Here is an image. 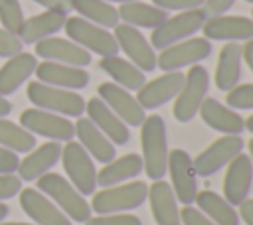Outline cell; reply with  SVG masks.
<instances>
[{
  "label": "cell",
  "mask_w": 253,
  "mask_h": 225,
  "mask_svg": "<svg viewBox=\"0 0 253 225\" xmlns=\"http://www.w3.org/2000/svg\"><path fill=\"white\" fill-rule=\"evenodd\" d=\"M142 170L150 180H162L168 168V136L166 122L160 114H148L140 124Z\"/></svg>",
  "instance_id": "6da1fadb"
},
{
  "label": "cell",
  "mask_w": 253,
  "mask_h": 225,
  "mask_svg": "<svg viewBox=\"0 0 253 225\" xmlns=\"http://www.w3.org/2000/svg\"><path fill=\"white\" fill-rule=\"evenodd\" d=\"M38 189L45 193L71 221L85 223L91 217V205L87 203L85 195L77 191V188L63 178L61 174L47 172L38 178Z\"/></svg>",
  "instance_id": "7a4b0ae2"
},
{
  "label": "cell",
  "mask_w": 253,
  "mask_h": 225,
  "mask_svg": "<svg viewBox=\"0 0 253 225\" xmlns=\"http://www.w3.org/2000/svg\"><path fill=\"white\" fill-rule=\"evenodd\" d=\"M148 197V186L140 180H130L125 184L109 186L93 193L91 199V211L97 215L105 213H126L132 209H138Z\"/></svg>",
  "instance_id": "3957f363"
},
{
  "label": "cell",
  "mask_w": 253,
  "mask_h": 225,
  "mask_svg": "<svg viewBox=\"0 0 253 225\" xmlns=\"http://www.w3.org/2000/svg\"><path fill=\"white\" fill-rule=\"evenodd\" d=\"M28 99L34 103L36 109H43L61 116H75L79 118L85 112V99L69 89H61V87H53V85H45L42 81L30 83L26 89Z\"/></svg>",
  "instance_id": "277c9868"
},
{
  "label": "cell",
  "mask_w": 253,
  "mask_h": 225,
  "mask_svg": "<svg viewBox=\"0 0 253 225\" xmlns=\"http://www.w3.org/2000/svg\"><path fill=\"white\" fill-rule=\"evenodd\" d=\"M208 16L204 12V8H192V10H182L170 18H166L160 26H156L150 34V45L154 49H164L176 41L188 39L194 34H198L202 30V26L206 24Z\"/></svg>",
  "instance_id": "5b68a950"
},
{
  "label": "cell",
  "mask_w": 253,
  "mask_h": 225,
  "mask_svg": "<svg viewBox=\"0 0 253 225\" xmlns=\"http://www.w3.org/2000/svg\"><path fill=\"white\" fill-rule=\"evenodd\" d=\"M208 91H210L208 69L200 63L192 65L184 77V85H182L180 93L174 99V109H172L174 118L178 122H190L198 114L204 99L208 97Z\"/></svg>",
  "instance_id": "8992f818"
},
{
  "label": "cell",
  "mask_w": 253,
  "mask_h": 225,
  "mask_svg": "<svg viewBox=\"0 0 253 225\" xmlns=\"http://www.w3.org/2000/svg\"><path fill=\"white\" fill-rule=\"evenodd\" d=\"M63 30L71 41H75L77 45H81L89 53H97L101 57H109V55L119 53V43H117L115 36L107 28L97 26V24H93L81 16L67 18L63 24Z\"/></svg>",
  "instance_id": "52a82bcc"
},
{
  "label": "cell",
  "mask_w": 253,
  "mask_h": 225,
  "mask_svg": "<svg viewBox=\"0 0 253 225\" xmlns=\"http://www.w3.org/2000/svg\"><path fill=\"white\" fill-rule=\"evenodd\" d=\"M61 164L67 174V180L77 188L79 193L91 195L97 189V170L89 152L75 140H67L61 146Z\"/></svg>",
  "instance_id": "ba28073f"
},
{
  "label": "cell",
  "mask_w": 253,
  "mask_h": 225,
  "mask_svg": "<svg viewBox=\"0 0 253 225\" xmlns=\"http://www.w3.org/2000/svg\"><path fill=\"white\" fill-rule=\"evenodd\" d=\"M243 146L245 142L241 134H221L219 138H215L206 150H202L196 158H192L198 178H210L215 172H219L237 154L243 152Z\"/></svg>",
  "instance_id": "9c48e42d"
},
{
  "label": "cell",
  "mask_w": 253,
  "mask_h": 225,
  "mask_svg": "<svg viewBox=\"0 0 253 225\" xmlns=\"http://www.w3.org/2000/svg\"><path fill=\"white\" fill-rule=\"evenodd\" d=\"M211 55V41L206 38H188L176 41L156 55V67L162 71H180L182 67H192Z\"/></svg>",
  "instance_id": "30bf717a"
},
{
  "label": "cell",
  "mask_w": 253,
  "mask_h": 225,
  "mask_svg": "<svg viewBox=\"0 0 253 225\" xmlns=\"http://www.w3.org/2000/svg\"><path fill=\"white\" fill-rule=\"evenodd\" d=\"M20 124L34 136L40 134L55 142H67V140H73L75 136V126L67 116H61L43 109H36V107L22 111Z\"/></svg>",
  "instance_id": "8fae6325"
},
{
  "label": "cell",
  "mask_w": 253,
  "mask_h": 225,
  "mask_svg": "<svg viewBox=\"0 0 253 225\" xmlns=\"http://www.w3.org/2000/svg\"><path fill=\"white\" fill-rule=\"evenodd\" d=\"M166 172L170 174V186L174 189L176 199L182 205H192L198 193V174L194 170L190 154L182 148L170 150Z\"/></svg>",
  "instance_id": "7c38bea8"
},
{
  "label": "cell",
  "mask_w": 253,
  "mask_h": 225,
  "mask_svg": "<svg viewBox=\"0 0 253 225\" xmlns=\"http://www.w3.org/2000/svg\"><path fill=\"white\" fill-rule=\"evenodd\" d=\"M113 30H115L113 36L119 43V49H123L126 53L130 63H134L144 73L156 69V51L138 28L119 22Z\"/></svg>",
  "instance_id": "4fadbf2b"
},
{
  "label": "cell",
  "mask_w": 253,
  "mask_h": 225,
  "mask_svg": "<svg viewBox=\"0 0 253 225\" xmlns=\"http://www.w3.org/2000/svg\"><path fill=\"white\" fill-rule=\"evenodd\" d=\"M97 95L126 126H140L144 122L146 112L136 101V97L130 95V91L119 87L117 83H101Z\"/></svg>",
  "instance_id": "5bb4252c"
},
{
  "label": "cell",
  "mask_w": 253,
  "mask_h": 225,
  "mask_svg": "<svg viewBox=\"0 0 253 225\" xmlns=\"http://www.w3.org/2000/svg\"><path fill=\"white\" fill-rule=\"evenodd\" d=\"M20 207L36 225H71V219L38 188L20 189Z\"/></svg>",
  "instance_id": "9a60e30c"
},
{
  "label": "cell",
  "mask_w": 253,
  "mask_h": 225,
  "mask_svg": "<svg viewBox=\"0 0 253 225\" xmlns=\"http://www.w3.org/2000/svg\"><path fill=\"white\" fill-rule=\"evenodd\" d=\"M184 77H186V73H182V71H164V75H160L152 81H146L136 91V101L140 103V107L144 111L164 107L166 103L176 99V95L180 93V89L184 85Z\"/></svg>",
  "instance_id": "2e32d148"
},
{
  "label": "cell",
  "mask_w": 253,
  "mask_h": 225,
  "mask_svg": "<svg viewBox=\"0 0 253 225\" xmlns=\"http://www.w3.org/2000/svg\"><path fill=\"white\" fill-rule=\"evenodd\" d=\"M36 55L43 57L45 61H57L73 67H87L91 63V53L87 49H83L71 39L55 36L36 41Z\"/></svg>",
  "instance_id": "e0dca14e"
},
{
  "label": "cell",
  "mask_w": 253,
  "mask_h": 225,
  "mask_svg": "<svg viewBox=\"0 0 253 225\" xmlns=\"http://www.w3.org/2000/svg\"><path fill=\"white\" fill-rule=\"evenodd\" d=\"M253 184V164L249 154H237L229 164L223 178V197L231 205H239L249 197Z\"/></svg>",
  "instance_id": "ac0fdd59"
},
{
  "label": "cell",
  "mask_w": 253,
  "mask_h": 225,
  "mask_svg": "<svg viewBox=\"0 0 253 225\" xmlns=\"http://www.w3.org/2000/svg\"><path fill=\"white\" fill-rule=\"evenodd\" d=\"M206 39L217 41H247L253 39V20L247 16H213L202 26Z\"/></svg>",
  "instance_id": "d6986e66"
},
{
  "label": "cell",
  "mask_w": 253,
  "mask_h": 225,
  "mask_svg": "<svg viewBox=\"0 0 253 225\" xmlns=\"http://www.w3.org/2000/svg\"><path fill=\"white\" fill-rule=\"evenodd\" d=\"M34 73H36L38 81H42L45 85L69 89V91L85 89L89 85V73L83 67H73V65L57 63V61H45L43 59L42 63L36 65Z\"/></svg>",
  "instance_id": "ffe728a7"
},
{
  "label": "cell",
  "mask_w": 253,
  "mask_h": 225,
  "mask_svg": "<svg viewBox=\"0 0 253 225\" xmlns=\"http://www.w3.org/2000/svg\"><path fill=\"white\" fill-rule=\"evenodd\" d=\"M85 112L87 118L115 144V146H123L130 140V130L128 126L103 103V99L93 97L85 103Z\"/></svg>",
  "instance_id": "44dd1931"
},
{
  "label": "cell",
  "mask_w": 253,
  "mask_h": 225,
  "mask_svg": "<svg viewBox=\"0 0 253 225\" xmlns=\"http://www.w3.org/2000/svg\"><path fill=\"white\" fill-rule=\"evenodd\" d=\"M61 158V144L55 140L43 142L40 146H34L28 156L24 160H20L18 164V178L24 182H32L38 180L40 176L47 174Z\"/></svg>",
  "instance_id": "7402d4cb"
},
{
  "label": "cell",
  "mask_w": 253,
  "mask_h": 225,
  "mask_svg": "<svg viewBox=\"0 0 253 225\" xmlns=\"http://www.w3.org/2000/svg\"><path fill=\"white\" fill-rule=\"evenodd\" d=\"M148 203L156 225H182L180 207L172 186L166 180H152L148 186Z\"/></svg>",
  "instance_id": "603a6c76"
},
{
  "label": "cell",
  "mask_w": 253,
  "mask_h": 225,
  "mask_svg": "<svg viewBox=\"0 0 253 225\" xmlns=\"http://www.w3.org/2000/svg\"><path fill=\"white\" fill-rule=\"evenodd\" d=\"M198 114L204 120V124H208L210 128H213L221 134H241L245 130L243 116L237 114V111L229 109L227 105H221L217 99L206 97Z\"/></svg>",
  "instance_id": "cb8c5ba5"
},
{
  "label": "cell",
  "mask_w": 253,
  "mask_h": 225,
  "mask_svg": "<svg viewBox=\"0 0 253 225\" xmlns=\"http://www.w3.org/2000/svg\"><path fill=\"white\" fill-rule=\"evenodd\" d=\"M65 20H67L65 12L45 10L42 14H34L28 20H24L16 36L20 38L22 43H36L40 39H45V38L57 34L63 28Z\"/></svg>",
  "instance_id": "d4e9b609"
},
{
  "label": "cell",
  "mask_w": 253,
  "mask_h": 225,
  "mask_svg": "<svg viewBox=\"0 0 253 225\" xmlns=\"http://www.w3.org/2000/svg\"><path fill=\"white\" fill-rule=\"evenodd\" d=\"M73 126H75V136L79 138V144L89 152L91 158H95L97 162L107 164L117 156L115 144L87 116H79Z\"/></svg>",
  "instance_id": "484cf974"
},
{
  "label": "cell",
  "mask_w": 253,
  "mask_h": 225,
  "mask_svg": "<svg viewBox=\"0 0 253 225\" xmlns=\"http://www.w3.org/2000/svg\"><path fill=\"white\" fill-rule=\"evenodd\" d=\"M36 65H38V59L34 53L20 51L8 57V61L0 67V95L6 97L18 91L24 85V81H28L34 75Z\"/></svg>",
  "instance_id": "4316f807"
},
{
  "label": "cell",
  "mask_w": 253,
  "mask_h": 225,
  "mask_svg": "<svg viewBox=\"0 0 253 225\" xmlns=\"http://www.w3.org/2000/svg\"><path fill=\"white\" fill-rule=\"evenodd\" d=\"M241 45L239 41H227L219 55H217V63H215V73H213V83L219 91H231L235 85H239L241 79Z\"/></svg>",
  "instance_id": "83f0119b"
},
{
  "label": "cell",
  "mask_w": 253,
  "mask_h": 225,
  "mask_svg": "<svg viewBox=\"0 0 253 225\" xmlns=\"http://www.w3.org/2000/svg\"><path fill=\"white\" fill-rule=\"evenodd\" d=\"M140 174H142V158L138 154L130 152V154L113 158L111 162L103 164V168L97 172V186L109 188V186L125 184Z\"/></svg>",
  "instance_id": "f1b7e54d"
},
{
  "label": "cell",
  "mask_w": 253,
  "mask_h": 225,
  "mask_svg": "<svg viewBox=\"0 0 253 225\" xmlns=\"http://www.w3.org/2000/svg\"><path fill=\"white\" fill-rule=\"evenodd\" d=\"M194 203L215 225H239V221H241L235 205H231L223 195H219V193H215L211 189L198 191Z\"/></svg>",
  "instance_id": "f546056e"
},
{
  "label": "cell",
  "mask_w": 253,
  "mask_h": 225,
  "mask_svg": "<svg viewBox=\"0 0 253 225\" xmlns=\"http://www.w3.org/2000/svg\"><path fill=\"white\" fill-rule=\"evenodd\" d=\"M99 67L123 89L126 91H138L144 83V71H140L134 63H130L128 59H123L119 55H109V57H101Z\"/></svg>",
  "instance_id": "4dcf8cb0"
},
{
  "label": "cell",
  "mask_w": 253,
  "mask_h": 225,
  "mask_svg": "<svg viewBox=\"0 0 253 225\" xmlns=\"http://www.w3.org/2000/svg\"><path fill=\"white\" fill-rule=\"evenodd\" d=\"M117 12H119V20H123V24H128L134 28H150V30H154L168 18L166 10H162L154 4H144L140 0L125 2L117 8Z\"/></svg>",
  "instance_id": "1f68e13d"
},
{
  "label": "cell",
  "mask_w": 253,
  "mask_h": 225,
  "mask_svg": "<svg viewBox=\"0 0 253 225\" xmlns=\"http://www.w3.org/2000/svg\"><path fill=\"white\" fill-rule=\"evenodd\" d=\"M71 8L85 20L103 26V28H115L119 24V12L117 8L107 0H71Z\"/></svg>",
  "instance_id": "d6a6232c"
},
{
  "label": "cell",
  "mask_w": 253,
  "mask_h": 225,
  "mask_svg": "<svg viewBox=\"0 0 253 225\" xmlns=\"http://www.w3.org/2000/svg\"><path fill=\"white\" fill-rule=\"evenodd\" d=\"M0 146L18 152H30L36 144V136L28 132L22 124H16L8 120L6 116H0Z\"/></svg>",
  "instance_id": "836d02e7"
},
{
  "label": "cell",
  "mask_w": 253,
  "mask_h": 225,
  "mask_svg": "<svg viewBox=\"0 0 253 225\" xmlns=\"http://www.w3.org/2000/svg\"><path fill=\"white\" fill-rule=\"evenodd\" d=\"M0 22L2 28L18 34L22 22H24V12L20 6V0H0Z\"/></svg>",
  "instance_id": "e575fe53"
},
{
  "label": "cell",
  "mask_w": 253,
  "mask_h": 225,
  "mask_svg": "<svg viewBox=\"0 0 253 225\" xmlns=\"http://www.w3.org/2000/svg\"><path fill=\"white\" fill-rule=\"evenodd\" d=\"M225 103L233 111H245L253 109V83H243L235 85L231 91H227Z\"/></svg>",
  "instance_id": "d590c367"
},
{
  "label": "cell",
  "mask_w": 253,
  "mask_h": 225,
  "mask_svg": "<svg viewBox=\"0 0 253 225\" xmlns=\"http://www.w3.org/2000/svg\"><path fill=\"white\" fill-rule=\"evenodd\" d=\"M85 225H142L140 217L126 211V213H105L95 215L85 221Z\"/></svg>",
  "instance_id": "8d00e7d4"
},
{
  "label": "cell",
  "mask_w": 253,
  "mask_h": 225,
  "mask_svg": "<svg viewBox=\"0 0 253 225\" xmlns=\"http://www.w3.org/2000/svg\"><path fill=\"white\" fill-rule=\"evenodd\" d=\"M22 41L16 34L0 28V57H12L22 51Z\"/></svg>",
  "instance_id": "74e56055"
},
{
  "label": "cell",
  "mask_w": 253,
  "mask_h": 225,
  "mask_svg": "<svg viewBox=\"0 0 253 225\" xmlns=\"http://www.w3.org/2000/svg\"><path fill=\"white\" fill-rule=\"evenodd\" d=\"M22 189V180L14 174H0V201L12 199L20 193Z\"/></svg>",
  "instance_id": "f35d334b"
},
{
  "label": "cell",
  "mask_w": 253,
  "mask_h": 225,
  "mask_svg": "<svg viewBox=\"0 0 253 225\" xmlns=\"http://www.w3.org/2000/svg\"><path fill=\"white\" fill-rule=\"evenodd\" d=\"M180 223L182 225H215L210 217H206L198 207L194 205H184L180 209Z\"/></svg>",
  "instance_id": "ab89813d"
},
{
  "label": "cell",
  "mask_w": 253,
  "mask_h": 225,
  "mask_svg": "<svg viewBox=\"0 0 253 225\" xmlns=\"http://www.w3.org/2000/svg\"><path fill=\"white\" fill-rule=\"evenodd\" d=\"M154 6L162 10H192V8H202L204 0H152Z\"/></svg>",
  "instance_id": "60d3db41"
},
{
  "label": "cell",
  "mask_w": 253,
  "mask_h": 225,
  "mask_svg": "<svg viewBox=\"0 0 253 225\" xmlns=\"http://www.w3.org/2000/svg\"><path fill=\"white\" fill-rule=\"evenodd\" d=\"M20 158L14 150H8L4 146H0V174H14L18 170Z\"/></svg>",
  "instance_id": "b9f144b4"
},
{
  "label": "cell",
  "mask_w": 253,
  "mask_h": 225,
  "mask_svg": "<svg viewBox=\"0 0 253 225\" xmlns=\"http://www.w3.org/2000/svg\"><path fill=\"white\" fill-rule=\"evenodd\" d=\"M233 4H235V0H204L202 8H204L208 18H213V16L225 14Z\"/></svg>",
  "instance_id": "7bdbcfd3"
},
{
  "label": "cell",
  "mask_w": 253,
  "mask_h": 225,
  "mask_svg": "<svg viewBox=\"0 0 253 225\" xmlns=\"http://www.w3.org/2000/svg\"><path fill=\"white\" fill-rule=\"evenodd\" d=\"M40 6H43L45 10H57V12H69L71 10V0H32Z\"/></svg>",
  "instance_id": "ee69618b"
},
{
  "label": "cell",
  "mask_w": 253,
  "mask_h": 225,
  "mask_svg": "<svg viewBox=\"0 0 253 225\" xmlns=\"http://www.w3.org/2000/svg\"><path fill=\"white\" fill-rule=\"evenodd\" d=\"M237 207H239V209H237L239 219H241L245 225H253V199L247 197V199H243Z\"/></svg>",
  "instance_id": "f6af8a7d"
},
{
  "label": "cell",
  "mask_w": 253,
  "mask_h": 225,
  "mask_svg": "<svg viewBox=\"0 0 253 225\" xmlns=\"http://www.w3.org/2000/svg\"><path fill=\"white\" fill-rule=\"evenodd\" d=\"M241 57H243V61L247 63V67L251 69V73H253V39H247V41L243 43V47H241Z\"/></svg>",
  "instance_id": "bcb514c9"
},
{
  "label": "cell",
  "mask_w": 253,
  "mask_h": 225,
  "mask_svg": "<svg viewBox=\"0 0 253 225\" xmlns=\"http://www.w3.org/2000/svg\"><path fill=\"white\" fill-rule=\"evenodd\" d=\"M10 111H12V103H10L4 95H0V116L10 114Z\"/></svg>",
  "instance_id": "7dc6e473"
},
{
  "label": "cell",
  "mask_w": 253,
  "mask_h": 225,
  "mask_svg": "<svg viewBox=\"0 0 253 225\" xmlns=\"http://www.w3.org/2000/svg\"><path fill=\"white\" fill-rule=\"evenodd\" d=\"M8 213H10V209H8V205L4 203V201H0V223L8 217Z\"/></svg>",
  "instance_id": "c3c4849f"
},
{
  "label": "cell",
  "mask_w": 253,
  "mask_h": 225,
  "mask_svg": "<svg viewBox=\"0 0 253 225\" xmlns=\"http://www.w3.org/2000/svg\"><path fill=\"white\" fill-rule=\"evenodd\" d=\"M245 130H249V132L253 134V114H251V116L245 120Z\"/></svg>",
  "instance_id": "681fc988"
},
{
  "label": "cell",
  "mask_w": 253,
  "mask_h": 225,
  "mask_svg": "<svg viewBox=\"0 0 253 225\" xmlns=\"http://www.w3.org/2000/svg\"><path fill=\"white\" fill-rule=\"evenodd\" d=\"M0 225H32V223H22V221H2Z\"/></svg>",
  "instance_id": "f907efd6"
},
{
  "label": "cell",
  "mask_w": 253,
  "mask_h": 225,
  "mask_svg": "<svg viewBox=\"0 0 253 225\" xmlns=\"http://www.w3.org/2000/svg\"><path fill=\"white\" fill-rule=\"evenodd\" d=\"M247 148H249V158H251V164H253V138L249 140V144H247Z\"/></svg>",
  "instance_id": "816d5d0a"
},
{
  "label": "cell",
  "mask_w": 253,
  "mask_h": 225,
  "mask_svg": "<svg viewBox=\"0 0 253 225\" xmlns=\"http://www.w3.org/2000/svg\"><path fill=\"white\" fill-rule=\"evenodd\" d=\"M107 2H119V4H125V2H134V0H107Z\"/></svg>",
  "instance_id": "f5cc1de1"
},
{
  "label": "cell",
  "mask_w": 253,
  "mask_h": 225,
  "mask_svg": "<svg viewBox=\"0 0 253 225\" xmlns=\"http://www.w3.org/2000/svg\"><path fill=\"white\" fill-rule=\"evenodd\" d=\"M245 2H249V4H253V0H245Z\"/></svg>",
  "instance_id": "db71d44e"
},
{
  "label": "cell",
  "mask_w": 253,
  "mask_h": 225,
  "mask_svg": "<svg viewBox=\"0 0 253 225\" xmlns=\"http://www.w3.org/2000/svg\"><path fill=\"white\" fill-rule=\"evenodd\" d=\"M251 20H253V12H251Z\"/></svg>",
  "instance_id": "11a10c76"
}]
</instances>
